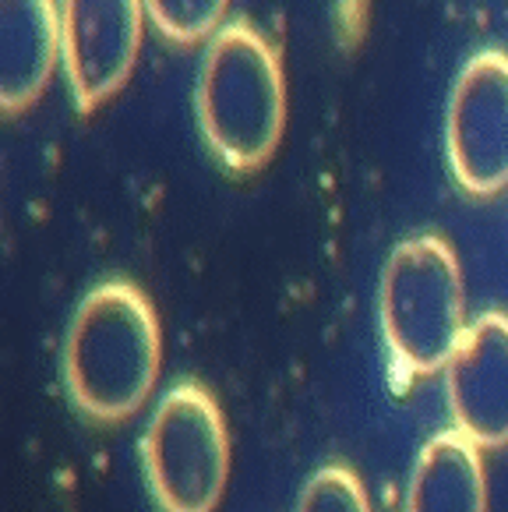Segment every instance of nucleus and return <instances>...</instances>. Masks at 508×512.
<instances>
[{
    "label": "nucleus",
    "mask_w": 508,
    "mask_h": 512,
    "mask_svg": "<svg viewBox=\"0 0 508 512\" xmlns=\"http://www.w3.org/2000/svg\"><path fill=\"white\" fill-rule=\"evenodd\" d=\"M406 512H487L480 445L459 428L438 431L413 463Z\"/></svg>",
    "instance_id": "obj_9"
},
{
    "label": "nucleus",
    "mask_w": 508,
    "mask_h": 512,
    "mask_svg": "<svg viewBox=\"0 0 508 512\" xmlns=\"http://www.w3.org/2000/svg\"><path fill=\"white\" fill-rule=\"evenodd\" d=\"M378 315L392 354L406 368H445L466 332L456 251L434 234L399 244L381 272Z\"/></svg>",
    "instance_id": "obj_3"
},
{
    "label": "nucleus",
    "mask_w": 508,
    "mask_h": 512,
    "mask_svg": "<svg viewBox=\"0 0 508 512\" xmlns=\"http://www.w3.org/2000/svg\"><path fill=\"white\" fill-rule=\"evenodd\" d=\"M60 61L57 0H0V103L8 113L43 96Z\"/></svg>",
    "instance_id": "obj_8"
},
{
    "label": "nucleus",
    "mask_w": 508,
    "mask_h": 512,
    "mask_svg": "<svg viewBox=\"0 0 508 512\" xmlns=\"http://www.w3.org/2000/svg\"><path fill=\"white\" fill-rule=\"evenodd\" d=\"M198 124L230 170H258L286 124V82L269 39L230 22L209 39L198 75Z\"/></svg>",
    "instance_id": "obj_2"
},
{
    "label": "nucleus",
    "mask_w": 508,
    "mask_h": 512,
    "mask_svg": "<svg viewBox=\"0 0 508 512\" xmlns=\"http://www.w3.org/2000/svg\"><path fill=\"white\" fill-rule=\"evenodd\" d=\"M456 428L484 449L508 442V315L487 311L466 325L445 364Z\"/></svg>",
    "instance_id": "obj_7"
},
{
    "label": "nucleus",
    "mask_w": 508,
    "mask_h": 512,
    "mask_svg": "<svg viewBox=\"0 0 508 512\" xmlns=\"http://www.w3.org/2000/svg\"><path fill=\"white\" fill-rule=\"evenodd\" d=\"M230 0H145V15L173 43H198L223 29Z\"/></svg>",
    "instance_id": "obj_10"
},
{
    "label": "nucleus",
    "mask_w": 508,
    "mask_h": 512,
    "mask_svg": "<svg viewBox=\"0 0 508 512\" xmlns=\"http://www.w3.org/2000/svg\"><path fill=\"white\" fill-rule=\"evenodd\" d=\"M297 512H371V502L353 470L322 467L307 481Z\"/></svg>",
    "instance_id": "obj_11"
},
{
    "label": "nucleus",
    "mask_w": 508,
    "mask_h": 512,
    "mask_svg": "<svg viewBox=\"0 0 508 512\" xmlns=\"http://www.w3.org/2000/svg\"><path fill=\"white\" fill-rule=\"evenodd\" d=\"M145 477L163 512H212L230 477V435L202 385L180 382L159 400L142 438Z\"/></svg>",
    "instance_id": "obj_4"
},
{
    "label": "nucleus",
    "mask_w": 508,
    "mask_h": 512,
    "mask_svg": "<svg viewBox=\"0 0 508 512\" xmlns=\"http://www.w3.org/2000/svg\"><path fill=\"white\" fill-rule=\"evenodd\" d=\"M159 361V318L138 287L113 279L78 304L64 339V382L89 417L138 414L159 378Z\"/></svg>",
    "instance_id": "obj_1"
},
{
    "label": "nucleus",
    "mask_w": 508,
    "mask_h": 512,
    "mask_svg": "<svg viewBox=\"0 0 508 512\" xmlns=\"http://www.w3.org/2000/svg\"><path fill=\"white\" fill-rule=\"evenodd\" d=\"M445 138L452 174L470 195L508 188V53L484 50L463 64Z\"/></svg>",
    "instance_id": "obj_5"
},
{
    "label": "nucleus",
    "mask_w": 508,
    "mask_h": 512,
    "mask_svg": "<svg viewBox=\"0 0 508 512\" xmlns=\"http://www.w3.org/2000/svg\"><path fill=\"white\" fill-rule=\"evenodd\" d=\"M145 0H60V64L89 113L127 82L142 50Z\"/></svg>",
    "instance_id": "obj_6"
}]
</instances>
